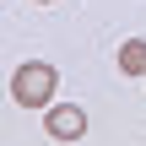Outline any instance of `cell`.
Masks as SVG:
<instances>
[{"instance_id":"1","label":"cell","mask_w":146,"mask_h":146,"mask_svg":"<svg viewBox=\"0 0 146 146\" xmlns=\"http://www.w3.org/2000/svg\"><path fill=\"white\" fill-rule=\"evenodd\" d=\"M54 87H60V70L43 65V60H27V65H16V76H11V98H16L22 108H54Z\"/></svg>"},{"instance_id":"2","label":"cell","mask_w":146,"mask_h":146,"mask_svg":"<svg viewBox=\"0 0 146 146\" xmlns=\"http://www.w3.org/2000/svg\"><path fill=\"white\" fill-rule=\"evenodd\" d=\"M43 135H54V141H81V135H87V108L54 103V108L43 114Z\"/></svg>"},{"instance_id":"3","label":"cell","mask_w":146,"mask_h":146,"mask_svg":"<svg viewBox=\"0 0 146 146\" xmlns=\"http://www.w3.org/2000/svg\"><path fill=\"white\" fill-rule=\"evenodd\" d=\"M119 70L125 76H146V38H125L119 43Z\"/></svg>"},{"instance_id":"4","label":"cell","mask_w":146,"mask_h":146,"mask_svg":"<svg viewBox=\"0 0 146 146\" xmlns=\"http://www.w3.org/2000/svg\"><path fill=\"white\" fill-rule=\"evenodd\" d=\"M38 5H49V0H38Z\"/></svg>"}]
</instances>
